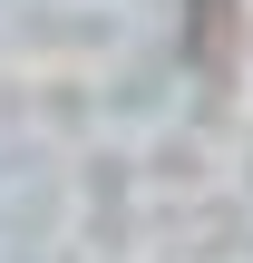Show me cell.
Returning <instances> with one entry per match:
<instances>
[{"instance_id": "6da1fadb", "label": "cell", "mask_w": 253, "mask_h": 263, "mask_svg": "<svg viewBox=\"0 0 253 263\" xmlns=\"http://www.w3.org/2000/svg\"><path fill=\"white\" fill-rule=\"evenodd\" d=\"M185 59H195V78H234V59H244V0H185Z\"/></svg>"}]
</instances>
